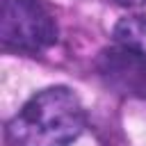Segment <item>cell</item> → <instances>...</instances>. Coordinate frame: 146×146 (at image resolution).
<instances>
[{
    "label": "cell",
    "mask_w": 146,
    "mask_h": 146,
    "mask_svg": "<svg viewBox=\"0 0 146 146\" xmlns=\"http://www.w3.org/2000/svg\"><path fill=\"white\" fill-rule=\"evenodd\" d=\"M96 68L110 89L125 96L146 98V55L116 43L98 55Z\"/></svg>",
    "instance_id": "obj_3"
},
{
    "label": "cell",
    "mask_w": 146,
    "mask_h": 146,
    "mask_svg": "<svg viewBox=\"0 0 146 146\" xmlns=\"http://www.w3.org/2000/svg\"><path fill=\"white\" fill-rule=\"evenodd\" d=\"M0 41L9 50L36 55L57 41L55 16L41 0H2Z\"/></svg>",
    "instance_id": "obj_2"
},
{
    "label": "cell",
    "mask_w": 146,
    "mask_h": 146,
    "mask_svg": "<svg viewBox=\"0 0 146 146\" xmlns=\"http://www.w3.org/2000/svg\"><path fill=\"white\" fill-rule=\"evenodd\" d=\"M116 2H121V5H128V7H137V5H144L146 0H116Z\"/></svg>",
    "instance_id": "obj_5"
},
{
    "label": "cell",
    "mask_w": 146,
    "mask_h": 146,
    "mask_svg": "<svg viewBox=\"0 0 146 146\" xmlns=\"http://www.w3.org/2000/svg\"><path fill=\"white\" fill-rule=\"evenodd\" d=\"M114 41L146 55V16H125L114 25Z\"/></svg>",
    "instance_id": "obj_4"
},
{
    "label": "cell",
    "mask_w": 146,
    "mask_h": 146,
    "mask_svg": "<svg viewBox=\"0 0 146 146\" xmlns=\"http://www.w3.org/2000/svg\"><path fill=\"white\" fill-rule=\"evenodd\" d=\"M87 116L68 87L36 91L7 123L11 146H71L84 130Z\"/></svg>",
    "instance_id": "obj_1"
}]
</instances>
